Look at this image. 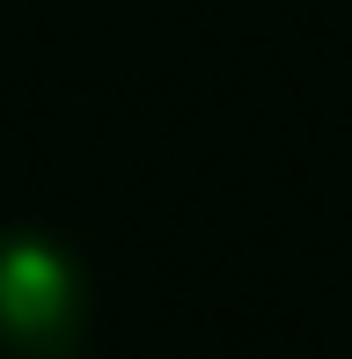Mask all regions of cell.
Here are the masks:
<instances>
[{
	"label": "cell",
	"instance_id": "obj_1",
	"mask_svg": "<svg viewBox=\"0 0 352 359\" xmlns=\"http://www.w3.org/2000/svg\"><path fill=\"white\" fill-rule=\"evenodd\" d=\"M88 286L74 257L44 235H0V337L22 359H74Z\"/></svg>",
	"mask_w": 352,
	"mask_h": 359
}]
</instances>
